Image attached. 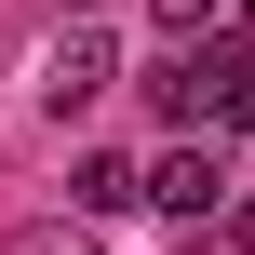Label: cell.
Returning a JSON list of instances; mask_svg holds the SVG:
<instances>
[{
    "mask_svg": "<svg viewBox=\"0 0 255 255\" xmlns=\"http://www.w3.org/2000/svg\"><path fill=\"white\" fill-rule=\"evenodd\" d=\"M67 202H81V215H121V202H134V161H121V148H94V161L67 175Z\"/></svg>",
    "mask_w": 255,
    "mask_h": 255,
    "instance_id": "277c9868",
    "label": "cell"
},
{
    "mask_svg": "<svg viewBox=\"0 0 255 255\" xmlns=\"http://www.w3.org/2000/svg\"><path fill=\"white\" fill-rule=\"evenodd\" d=\"M148 27H161V40H202V27H215V0H148Z\"/></svg>",
    "mask_w": 255,
    "mask_h": 255,
    "instance_id": "5b68a950",
    "label": "cell"
},
{
    "mask_svg": "<svg viewBox=\"0 0 255 255\" xmlns=\"http://www.w3.org/2000/svg\"><path fill=\"white\" fill-rule=\"evenodd\" d=\"M108 81H121V54H108V27H67V40H54V81H40V94H54V121H67V108H94Z\"/></svg>",
    "mask_w": 255,
    "mask_h": 255,
    "instance_id": "3957f363",
    "label": "cell"
},
{
    "mask_svg": "<svg viewBox=\"0 0 255 255\" xmlns=\"http://www.w3.org/2000/svg\"><path fill=\"white\" fill-rule=\"evenodd\" d=\"M13 255H94V229H27Z\"/></svg>",
    "mask_w": 255,
    "mask_h": 255,
    "instance_id": "8992f818",
    "label": "cell"
},
{
    "mask_svg": "<svg viewBox=\"0 0 255 255\" xmlns=\"http://www.w3.org/2000/svg\"><path fill=\"white\" fill-rule=\"evenodd\" d=\"M134 202H161V215H175V229H202V215H215V202H229V175H215V148H161V161H148V175H134Z\"/></svg>",
    "mask_w": 255,
    "mask_h": 255,
    "instance_id": "7a4b0ae2",
    "label": "cell"
},
{
    "mask_svg": "<svg viewBox=\"0 0 255 255\" xmlns=\"http://www.w3.org/2000/svg\"><path fill=\"white\" fill-rule=\"evenodd\" d=\"M161 108H175V121H202V134H255V54H242V40L175 54V67H161Z\"/></svg>",
    "mask_w": 255,
    "mask_h": 255,
    "instance_id": "6da1fadb",
    "label": "cell"
},
{
    "mask_svg": "<svg viewBox=\"0 0 255 255\" xmlns=\"http://www.w3.org/2000/svg\"><path fill=\"white\" fill-rule=\"evenodd\" d=\"M229 242H242V255H255V202H242V229H229Z\"/></svg>",
    "mask_w": 255,
    "mask_h": 255,
    "instance_id": "52a82bcc",
    "label": "cell"
}]
</instances>
